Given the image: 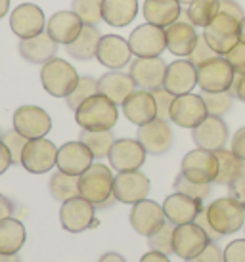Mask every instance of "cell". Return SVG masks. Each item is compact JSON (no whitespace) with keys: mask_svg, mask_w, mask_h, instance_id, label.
Masks as SVG:
<instances>
[{"mask_svg":"<svg viewBox=\"0 0 245 262\" xmlns=\"http://www.w3.org/2000/svg\"><path fill=\"white\" fill-rule=\"evenodd\" d=\"M17 50H19V56H22L25 61L36 63V66H44V63H48L50 59L56 58V54H58V42H56L46 31H43V33L36 35V37L19 38Z\"/></svg>","mask_w":245,"mask_h":262,"instance_id":"cb8c5ba5","label":"cell"},{"mask_svg":"<svg viewBox=\"0 0 245 262\" xmlns=\"http://www.w3.org/2000/svg\"><path fill=\"white\" fill-rule=\"evenodd\" d=\"M10 27H12L15 37L19 38L36 37L46 29L44 12L36 4H31V2L19 4L10 15Z\"/></svg>","mask_w":245,"mask_h":262,"instance_id":"d6986e66","label":"cell"},{"mask_svg":"<svg viewBox=\"0 0 245 262\" xmlns=\"http://www.w3.org/2000/svg\"><path fill=\"white\" fill-rule=\"evenodd\" d=\"M25 239L27 232L19 220H15L14 216L0 220V253L17 255L25 245Z\"/></svg>","mask_w":245,"mask_h":262,"instance_id":"1f68e13d","label":"cell"},{"mask_svg":"<svg viewBox=\"0 0 245 262\" xmlns=\"http://www.w3.org/2000/svg\"><path fill=\"white\" fill-rule=\"evenodd\" d=\"M92 163H94V155L80 140H77V142H67L62 147H58L56 167L59 170L67 172V174L80 176Z\"/></svg>","mask_w":245,"mask_h":262,"instance_id":"603a6c76","label":"cell"},{"mask_svg":"<svg viewBox=\"0 0 245 262\" xmlns=\"http://www.w3.org/2000/svg\"><path fill=\"white\" fill-rule=\"evenodd\" d=\"M209 243V235L203 232V228L199 224L188 222V224L174 226L173 251L174 255L184 258V260L197 256Z\"/></svg>","mask_w":245,"mask_h":262,"instance_id":"7c38bea8","label":"cell"},{"mask_svg":"<svg viewBox=\"0 0 245 262\" xmlns=\"http://www.w3.org/2000/svg\"><path fill=\"white\" fill-rule=\"evenodd\" d=\"M59 222H62V228L69 233L87 232L88 228L96 226V207L85 197H71L62 203Z\"/></svg>","mask_w":245,"mask_h":262,"instance_id":"8992f818","label":"cell"},{"mask_svg":"<svg viewBox=\"0 0 245 262\" xmlns=\"http://www.w3.org/2000/svg\"><path fill=\"white\" fill-rule=\"evenodd\" d=\"M184 262H224V253L222 249L216 245V241H211L199 255L194 258H188Z\"/></svg>","mask_w":245,"mask_h":262,"instance_id":"7dc6e473","label":"cell"},{"mask_svg":"<svg viewBox=\"0 0 245 262\" xmlns=\"http://www.w3.org/2000/svg\"><path fill=\"white\" fill-rule=\"evenodd\" d=\"M220 0H195L188 8V19L195 27H207L218 14Z\"/></svg>","mask_w":245,"mask_h":262,"instance_id":"8d00e7d4","label":"cell"},{"mask_svg":"<svg viewBox=\"0 0 245 262\" xmlns=\"http://www.w3.org/2000/svg\"><path fill=\"white\" fill-rule=\"evenodd\" d=\"M98 262H127V258L115 251H109V253H104V255L98 258Z\"/></svg>","mask_w":245,"mask_h":262,"instance_id":"680465c9","label":"cell"},{"mask_svg":"<svg viewBox=\"0 0 245 262\" xmlns=\"http://www.w3.org/2000/svg\"><path fill=\"white\" fill-rule=\"evenodd\" d=\"M100 38V31L96 29V25H83L79 37L75 38L71 44H67V54L75 59H80V61L96 58Z\"/></svg>","mask_w":245,"mask_h":262,"instance_id":"d6a6232c","label":"cell"},{"mask_svg":"<svg viewBox=\"0 0 245 262\" xmlns=\"http://www.w3.org/2000/svg\"><path fill=\"white\" fill-rule=\"evenodd\" d=\"M12 214H14V203H12V199H8L6 195L0 193V220L10 219Z\"/></svg>","mask_w":245,"mask_h":262,"instance_id":"9f6ffc18","label":"cell"},{"mask_svg":"<svg viewBox=\"0 0 245 262\" xmlns=\"http://www.w3.org/2000/svg\"><path fill=\"white\" fill-rule=\"evenodd\" d=\"M136 140L142 144L146 153H150V155H163L173 146V130L169 126V121L153 119L150 123L138 126Z\"/></svg>","mask_w":245,"mask_h":262,"instance_id":"ac0fdd59","label":"cell"},{"mask_svg":"<svg viewBox=\"0 0 245 262\" xmlns=\"http://www.w3.org/2000/svg\"><path fill=\"white\" fill-rule=\"evenodd\" d=\"M178 2H180V4H188V6H190V4H192V2H195V0H178Z\"/></svg>","mask_w":245,"mask_h":262,"instance_id":"be15d7a7","label":"cell"},{"mask_svg":"<svg viewBox=\"0 0 245 262\" xmlns=\"http://www.w3.org/2000/svg\"><path fill=\"white\" fill-rule=\"evenodd\" d=\"M140 262H171V260H169V255H165V253H159V251H152L150 249V253H146L140 258Z\"/></svg>","mask_w":245,"mask_h":262,"instance_id":"6f0895ef","label":"cell"},{"mask_svg":"<svg viewBox=\"0 0 245 262\" xmlns=\"http://www.w3.org/2000/svg\"><path fill=\"white\" fill-rule=\"evenodd\" d=\"M203 201L194 199L190 195L178 193L174 191L173 195H169L163 203V212H165V219L169 222H173L174 226L188 224V222H194L195 216L201 212Z\"/></svg>","mask_w":245,"mask_h":262,"instance_id":"484cf974","label":"cell"},{"mask_svg":"<svg viewBox=\"0 0 245 262\" xmlns=\"http://www.w3.org/2000/svg\"><path fill=\"white\" fill-rule=\"evenodd\" d=\"M48 189H50V195L64 203L71 197L79 195V176L75 174H67L64 170H56L54 174L50 176V182H48Z\"/></svg>","mask_w":245,"mask_h":262,"instance_id":"e575fe53","label":"cell"},{"mask_svg":"<svg viewBox=\"0 0 245 262\" xmlns=\"http://www.w3.org/2000/svg\"><path fill=\"white\" fill-rule=\"evenodd\" d=\"M228 189H230V197H234V199H238L239 203L245 205V168L239 172L234 180H232V184L228 186Z\"/></svg>","mask_w":245,"mask_h":262,"instance_id":"681fc988","label":"cell"},{"mask_svg":"<svg viewBox=\"0 0 245 262\" xmlns=\"http://www.w3.org/2000/svg\"><path fill=\"white\" fill-rule=\"evenodd\" d=\"M180 172L194 182L213 184L216 178V172H218L216 153L203 149V147H195L192 151H188L182 159Z\"/></svg>","mask_w":245,"mask_h":262,"instance_id":"30bf717a","label":"cell"},{"mask_svg":"<svg viewBox=\"0 0 245 262\" xmlns=\"http://www.w3.org/2000/svg\"><path fill=\"white\" fill-rule=\"evenodd\" d=\"M167 48L173 52L174 56H190L197 42V33L190 23L174 21L165 27Z\"/></svg>","mask_w":245,"mask_h":262,"instance_id":"f1b7e54d","label":"cell"},{"mask_svg":"<svg viewBox=\"0 0 245 262\" xmlns=\"http://www.w3.org/2000/svg\"><path fill=\"white\" fill-rule=\"evenodd\" d=\"M239 40L245 42V17L239 21Z\"/></svg>","mask_w":245,"mask_h":262,"instance_id":"6125c7cd","label":"cell"},{"mask_svg":"<svg viewBox=\"0 0 245 262\" xmlns=\"http://www.w3.org/2000/svg\"><path fill=\"white\" fill-rule=\"evenodd\" d=\"M218 54H216L213 48L209 46V42H207V38L203 37H197V42H195V48L192 50V54L188 56V59L194 63L195 67L203 66V63H207V61H211V59H215Z\"/></svg>","mask_w":245,"mask_h":262,"instance_id":"ee69618b","label":"cell"},{"mask_svg":"<svg viewBox=\"0 0 245 262\" xmlns=\"http://www.w3.org/2000/svg\"><path fill=\"white\" fill-rule=\"evenodd\" d=\"M243 228H245V226H243Z\"/></svg>","mask_w":245,"mask_h":262,"instance_id":"03108f58","label":"cell"},{"mask_svg":"<svg viewBox=\"0 0 245 262\" xmlns=\"http://www.w3.org/2000/svg\"><path fill=\"white\" fill-rule=\"evenodd\" d=\"M122 113L132 124L142 126V124L150 123L153 119H157V105H155V98L152 92L148 90H134L132 94L122 102Z\"/></svg>","mask_w":245,"mask_h":262,"instance_id":"d4e9b609","label":"cell"},{"mask_svg":"<svg viewBox=\"0 0 245 262\" xmlns=\"http://www.w3.org/2000/svg\"><path fill=\"white\" fill-rule=\"evenodd\" d=\"M14 165V159H12V153L4 146V142L0 140V176L6 172L8 168Z\"/></svg>","mask_w":245,"mask_h":262,"instance_id":"11a10c76","label":"cell"},{"mask_svg":"<svg viewBox=\"0 0 245 262\" xmlns=\"http://www.w3.org/2000/svg\"><path fill=\"white\" fill-rule=\"evenodd\" d=\"M129 44L136 58H157L167 48L165 27H157L146 21L130 33Z\"/></svg>","mask_w":245,"mask_h":262,"instance_id":"52a82bcc","label":"cell"},{"mask_svg":"<svg viewBox=\"0 0 245 262\" xmlns=\"http://www.w3.org/2000/svg\"><path fill=\"white\" fill-rule=\"evenodd\" d=\"M230 92L234 98H238L239 102L245 103V75H238L234 77V82H232L230 86Z\"/></svg>","mask_w":245,"mask_h":262,"instance_id":"db71d44e","label":"cell"},{"mask_svg":"<svg viewBox=\"0 0 245 262\" xmlns=\"http://www.w3.org/2000/svg\"><path fill=\"white\" fill-rule=\"evenodd\" d=\"M232 151L238 155L239 159L245 163V126L243 128H239L236 134H234V138H232Z\"/></svg>","mask_w":245,"mask_h":262,"instance_id":"f5cc1de1","label":"cell"},{"mask_svg":"<svg viewBox=\"0 0 245 262\" xmlns=\"http://www.w3.org/2000/svg\"><path fill=\"white\" fill-rule=\"evenodd\" d=\"M201 98L205 102V107H207V113L215 117H222L226 115L232 107V96L230 90H224V92H203L201 90Z\"/></svg>","mask_w":245,"mask_h":262,"instance_id":"f35d334b","label":"cell"},{"mask_svg":"<svg viewBox=\"0 0 245 262\" xmlns=\"http://www.w3.org/2000/svg\"><path fill=\"white\" fill-rule=\"evenodd\" d=\"M224 58L228 59V63L238 75H245V42L239 40Z\"/></svg>","mask_w":245,"mask_h":262,"instance_id":"bcb514c9","label":"cell"},{"mask_svg":"<svg viewBox=\"0 0 245 262\" xmlns=\"http://www.w3.org/2000/svg\"><path fill=\"white\" fill-rule=\"evenodd\" d=\"M8 10H10V0H0V19L8 14Z\"/></svg>","mask_w":245,"mask_h":262,"instance_id":"94428289","label":"cell"},{"mask_svg":"<svg viewBox=\"0 0 245 262\" xmlns=\"http://www.w3.org/2000/svg\"><path fill=\"white\" fill-rule=\"evenodd\" d=\"M213 230L220 235H232L245 226V205L234 197H220L207 207Z\"/></svg>","mask_w":245,"mask_h":262,"instance_id":"3957f363","label":"cell"},{"mask_svg":"<svg viewBox=\"0 0 245 262\" xmlns=\"http://www.w3.org/2000/svg\"><path fill=\"white\" fill-rule=\"evenodd\" d=\"M146 155L148 153L138 140L121 138L113 142L108 159L117 172H125V170H140V167L146 163Z\"/></svg>","mask_w":245,"mask_h":262,"instance_id":"e0dca14e","label":"cell"},{"mask_svg":"<svg viewBox=\"0 0 245 262\" xmlns=\"http://www.w3.org/2000/svg\"><path fill=\"white\" fill-rule=\"evenodd\" d=\"M129 220L132 230L138 235H142V237L153 235L167 222L165 212H163V205L155 203L152 199H142V201L132 205Z\"/></svg>","mask_w":245,"mask_h":262,"instance_id":"8fae6325","label":"cell"},{"mask_svg":"<svg viewBox=\"0 0 245 262\" xmlns=\"http://www.w3.org/2000/svg\"><path fill=\"white\" fill-rule=\"evenodd\" d=\"M192 138L197 147L218 151L228 142V126L222 121V117L207 115L195 128H192Z\"/></svg>","mask_w":245,"mask_h":262,"instance_id":"ffe728a7","label":"cell"},{"mask_svg":"<svg viewBox=\"0 0 245 262\" xmlns=\"http://www.w3.org/2000/svg\"><path fill=\"white\" fill-rule=\"evenodd\" d=\"M209 113H207V107H205V102H203L201 96L192 94V92L190 94L174 96L173 105H171V121L174 124L192 130Z\"/></svg>","mask_w":245,"mask_h":262,"instance_id":"9a60e30c","label":"cell"},{"mask_svg":"<svg viewBox=\"0 0 245 262\" xmlns=\"http://www.w3.org/2000/svg\"><path fill=\"white\" fill-rule=\"evenodd\" d=\"M79 140L90 149L94 159H106L109 155V149L115 142V136L111 130H83L79 134Z\"/></svg>","mask_w":245,"mask_h":262,"instance_id":"d590c367","label":"cell"},{"mask_svg":"<svg viewBox=\"0 0 245 262\" xmlns=\"http://www.w3.org/2000/svg\"><path fill=\"white\" fill-rule=\"evenodd\" d=\"M197 84V67L190 59H176L167 66L163 88L173 96L190 94L192 88Z\"/></svg>","mask_w":245,"mask_h":262,"instance_id":"7402d4cb","label":"cell"},{"mask_svg":"<svg viewBox=\"0 0 245 262\" xmlns=\"http://www.w3.org/2000/svg\"><path fill=\"white\" fill-rule=\"evenodd\" d=\"M94 94H98V80L92 79V77H79V82L73 90L71 94L65 98V103L67 107L73 111H77L83 102H87L88 98H92Z\"/></svg>","mask_w":245,"mask_h":262,"instance_id":"74e56055","label":"cell"},{"mask_svg":"<svg viewBox=\"0 0 245 262\" xmlns=\"http://www.w3.org/2000/svg\"><path fill=\"white\" fill-rule=\"evenodd\" d=\"M134 54L130 50L129 40H125L119 35H104L100 38L96 59L108 69H122L130 63V58Z\"/></svg>","mask_w":245,"mask_h":262,"instance_id":"44dd1931","label":"cell"},{"mask_svg":"<svg viewBox=\"0 0 245 262\" xmlns=\"http://www.w3.org/2000/svg\"><path fill=\"white\" fill-rule=\"evenodd\" d=\"M203 37L218 56H226L239 42V21L232 15L218 12L215 19L205 27Z\"/></svg>","mask_w":245,"mask_h":262,"instance_id":"5b68a950","label":"cell"},{"mask_svg":"<svg viewBox=\"0 0 245 262\" xmlns=\"http://www.w3.org/2000/svg\"><path fill=\"white\" fill-rule=\"evenodd\" d=\"M173 233H174V224L167 220L163 228L148 237V247L152 251H159V253H165V255H174L173 251Z\"/></svg>","mask_w":245,"mask_h":262,"instance_id":"b9f144b4","label":"cell"},{"mask_svg":"<svg viewBox=\"0 0 245 262\" xmlns=\"http://www.w3.org/2000/svg\"><path fill=\"white\" fill-rule=\"evenodd\" d=\"M224 253V262H245V239L230 241Z\"/></svg>","mask_w":245,"mask_h":262,"instance_id":"c3c4849f","label":"cell"},{"mask_svg":"<svg viewBox=\"0 0 245 262\" xmlns=\"http://www.w3.org/2000/svg\"><path fill=\"white\" fill-rule=\"evenodd\" d=\"M216 153V161H218V172H216L215 182L220 186H230L232 180L245 168V163L239 159L232 149H218Z\"/></svg>","mask_w":245,"mask_h":262,"instance_id":"836d02e7","label":"cell"},{"mask_svg":"<svg viewBox=\"0 0 245 262\" xmlns=\"http://www.w3.org/2000/svg\"><path fill=\"white\" fill-rule=\"evenodd\" d=\"M142 14L148 23L157 25V27H167L171 23L178 21L180 2L178 0H146Z\"/></svg>","mask_w":245,"mask_h":262,"instance_id":"f546056e","label":"cell"},{"mask_svg":"<svg viewBox=\"0 0 245 262\" xmlns=\"http://www.w3.org/2000/svg\"><path fill=\"white\" fill-rule=\"evenodd\" d=\"M167 73V63L159 58H136L130 61V71L129 75L132 77L136 88L153 92L163 88V80Z\"/></svg>","mask_w":245,"mask_h":262,"instance_id":"2e32d148","label":"cell"},{"mask_svg":"<svg viewBox=\"0 0 245 262\" xmlns=\"http://www.w3.org/2000/svg\"><path fill=\"white\" fill-rule=\"evenodd\" d=\"M236 71L232 69L228 59L222 56H216L207 63L197 67V86L203 92H224L230 90L234 82Z\"/></svg>","mask_w":245,"mask_h":262,"instance_id":"ba28073f","label":"cell"},{"mask_svg":"<svg viewBox=\"0 0 245 262\" xmlns=\"http://www.w3.org/2000/svg\"><path fill=\"white\" fill-rule=\"evenodd\" d=\"M58 147L46 138L29 140L22 155V167L31 174H44L56 167Z\"/></svg>","mask_w":245,"mask_h":262,"instance_id":"9c48e42d","label":"cell"},{"mask_svg":"<svg viewBox=\"0 0 245 262\" xmlns=\"http://www.w3.org/2000/svg\"><path fill=\"white\" fill-rule=\"evenodd\" d=\"M155 98V105H157V119L163 121H171V105H173L174 96L171 92H167L165 88H159L152 92Z\"/></svg>","mask_w":245,"mask_h":262,"instance_id":"f6af8a7d","label":"cell"},{"mask_svg":"<svg viewBox=\"0 0 245 262\" xmlns=\"http://www.w3.org/2000/svg\"><path fill=\"white\" fill-rule=\"evenodd\" d=\"M136 90V84L129 73H122L121 69H111L109 73L100 77L98 80V94L109 98L113 103L122 105V102Z\"/></svg>","mask_w":245,"mask_h":262,"instance_id":"4316f807","label":"cell"},{"mask_svg":"<svg viewBox=\"0 0 245 262\" xmlns=\"http://www.w3.org/2000/svg\"><path fill=\"white\" fill-rule=\"evenodd\" d=\"M75 121L83 130H111L119 121V110L109 98L94 94L77 107Z\"/></svg>","mask_w":245,"mask_h":262,"instance_id":"7a4b0ae2","label":"cell"},{"mask_svg":"<svg viewBox=\"0 0 245 262\" xmlns=\"http://www.w3.org/2000/svg\"><path fill=\"white\" fill-rule=\"evenodd\" d=\"M195 224H199L203 228V232L209 235V239L211 241H218L222 235L220 233H216L215 230H213V226H211V222H209V216H207V207H203L201 209V212L195 216V220H194Z\"/></svg>","mask_w":245,"mask_h":262,"instance_id":"f907efd6","label":"cell"},{"mask_svg":"<svg viewBox=\"0 0 245 262\" xmlns=\"http://www.w3.org/2000/svg\"><path fill=\"white\" fill-rule=\"evenodd\" d=\"M150 178L140 170H125L119 172L113 180V197L119 203L134 205L142 199H148L150 193Z\"/></svg>","mask_w":245,"mask_h":262,"instance_id":"4fadbf2b","label":"cell"},{"mask_svg":"<svg viewBox=\"0 0 245 262\" xmlns=\"http://www.w3.org/2000/svg\"><path fill=\"white\" fill-rule=\"evenodd\" d=\"M138 14V0H104L101 19L111 27H127Z\"/></svg>","mask_w":245,"mask_h":262,"instance_id":"4dcf8cb0","label":"cell"},{"mask_svg":"<svg viewBox=\"0 0 245 262\" xmlns=\"http://www.w3.org/2000/svg\"><path fill=\"white\" fill-rule=\"evenodd\" d=\"M218 12H222V14H228L232 17H236L238 21H241L245 17L243 10L239 6L236 0H220V6H218Z\"/></svg>","mask_w":245,"mask_h":262,"instance_id":"816d5d0a","label":"cell"},{"mask_svg":"<svg viewBox=\"0 0 245 262\" xmlns=\"http://www.w3.org/2000/svg\"><path fill=\"white\" fill-rule=\"evenodd\" d=\"M173 186H174V191L184 193V195L194 197V199H199V201H203V199L211 193V184L194 182V180H190V178H188V176H184L182 172H178V174H176Z\"/></svg>","mask_w":245,"mask_h":262,"instance_id":"60d3db41","label":"cell"},{"mask_svg":"<svg viewBox=\"0 0 245 262\" xmlns=\"http://www.w3.org/2000/svg\"><path fill=\"white\" fill-rule=\"evenodd\" d=\"M101 2L104 0H73L71 10L85 25H96L101 19Z\"/></svg>","mask_w":245,"mask_h":262,"instance_id":"ab89813d","label":"cell"},{"mask_svg":"<svg viewBox=\"0 0 245 262\" xmlns=\"http://www.w3.org/2000/svg\"><path fill=\"white\" fill-rule=\"evenodd\" d=\"M0 136H2V132H0Z\"/></svg>","mask_w":245,"mask_h":262,"instance_id":"e7e4bbea","label":"cell"},{"mask_svg":"<svg viewBox=\"0 0 245 262\" xmlns=\"http://www.w3.org/2000/svg\"><path fill=\"white\" fill-rule=\"evenodd\" d=\"M113 180L115 176L111 174V168L101 163H92L79 176V195L90 201L96 209H108L115 201Z\"/></svg>","mask_w":245,"mask_h":262,"instance_id":"6da1fadb","label":"cell"},{"mask_svg":"<svg viewBox=\"0 0 245 262\" xmlns=\"http://www.w3.org/2000/svg\"><path fill=\"white\" fill-rule=\"evenodd\" d=\"M40 82H43L44 90L50 96H54V98H67L77 86L79 75H77L75 67L69 61L54 58L43 66Z\"/></svg>","mask_w":245,"mask_h":262,"instance_id":"277c9868","label":"cell"},{"mask_svg":"<svg viewBox=\"0 0 245 262\" xmlns=\"http://www.w3.org/2000/svg\"><path fill=\"white\" fill-rule=\"evenodd\" d=\"M83 25H85L83 19L73 10L71 12L64 10V12L54 14L48 19V23H46V33L58 44H65L67 46V44H71L75 38L79 37Z\"/></svg>","mask_w":245,"mask_h":262,"instance_id":"83f0119b","label":"cell"},{"mask_svg":"<svg viewBox=\"0 0 245 262\" xmlns=\"http://www.w3.org/2000/svg\"><path fill=\"white\" fill-rule=\"evenodd\" d=\"M14 128L27 140L44 138L52 128V119L38 105H22L14 113Z\"/></svg>","mask_w":245,"mask_h":262,"instance_id":"5bb4252c","label":"cell"},{"mask_svg":"<svg viewBox=\"0 0 245 262\" xmlns=\"http://www.w3.org/2000/svg\"><path fill=\"white\" fill-rule=\"evenodd\" d=\"M0 262H22L17 255H6V253H0Z\"/></svg>","mask_w":245,"mask_h":262,"instance_id":"91938a15","label":"cell"},{"mask_svg":"<svg viewBox=\"0 0 245 262\" xmlns=\"http://www.w3.org/2000/svg\"><path fill=\"white\" fill-rule=\"evenodd\" d=\"M0 140H2V142H4V146L10 149L14 163H19V165H22L23 149H25V146H27V142H29V140L25 138V136H22V134L15 130V128H14V130L4 132V134L0 136Z\"/></svg>","mask_w":245,"mask_h":262,"instance_id":"7bdbcfd3","label":"cell"}]
</instances>
